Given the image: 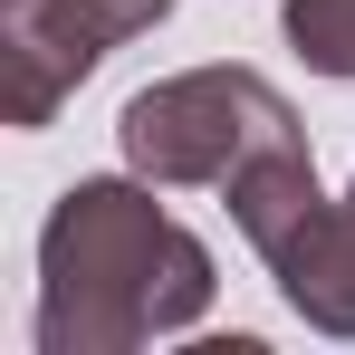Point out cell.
<instances>
[{
  "mask_svg": "<svg viewBox=\"0 0 355 355\" xmlns=\"http://www.w3.org/2000/svg\"><path fill=\"white\" fill-rule=\"evenodd\" d=\"M221 202H231L240 240H250L259 259H279V250L327 211V192H317V154H307V144H269V154H250V164L221 182Z\"/></svg>",
  "mask_w": 355,
  "mask_h": 355,
  "instance_id": "5",
  "label": "cell"
},
{
  "mask_svg": "<svg viewBox=\"0 0 355 355\" xmlns=\"http://www.w3.org/2000/svg\"><path fill=\"white\" fill-rule=\"evenodd\" d=\"M67 10H77L106 49H116V39H144V29H164V19H173V0H67Z\"/></svg>",
  "mask_w": 355,
  "mask_h": 355,
  "instance_id": "7",
  "label": "cell"
},
{
  "mask_svg": "<svg viewBox=\"0 0 355 355\" xmlns=\"http://www.w3.org/2000/svg\"><path fill=\"white\" fill-rule=\"evenodd\" d=\"M96 58H106V39L67 0H0V125L39 135L96 77Z\"/></svg>",
  "mask_w": 355,
  "mask_h": 355,
  "instance_id": "3",
  "label": "cell"
},
{
  "mask_svg": "<svg viewBox=\"0 0 355 355\" xmlns=\"http://www.w3.org/2000/svg\"><path fill=\"white\" fill-rule=\"evenodd\" d=\"M116 144L144 182L192 192V182H231L250 154L307 144V135H297V106L259 67H182V77H154V87L125 96Z\"/></svg>",
  "mask_w": 355,
  "mask_h": 355,
  "instance_id": "2",
  "label": "cell"
},
{
  "mask_svg": "<svg viewBox=\"0 0 355 355\" xmlns=\"http://www.w3.org/2000/svg\"><path fill=\"white\" fill-rule=\"evenodd\" d=\"M154 192L135 164L58 192L39 221V355H135L211 307V250Z\"/></svg>",
  "mask_w": 355,
  "mask_h": 355,
  "instance_id": "1",
  "label": "cell"
},
{
  "mask_svg": "<svg viewBox=\"0 0 355 355\" xmlns=\"http://www.w3.org/2000/svg\"><path fill=\"white\" fill-rule=\"evenodd\" d=\"M269 279L288 297V317H307L317 336H355V192L327 202V211L269 259Z\"/></svg>",
  "mask_w": 355,
  "mask_h": 355,
  "instance_id": "4",
  "label": "cell"
},
{
  "mask_svg": "<svg viewBox=\"0 0 355 355\" xmlns=\"http://www.w3.org/2000/svg\"><path fill=\"white\" fill-rule=\"evenodd\" d=\"M346 192H355V182H346Z\"/></svg>",
  "mask_w": 355,
  "mask_h": 355,
  "instance_id": "8",
  "label": "cell"
},
{
  "mask_svg": "<svg viewBox=\"0 0 355 355\" xmlns=\"http://www.w3.org/2000/svg\"><path fill=\"white\" fill-rule=\"evenodd\" d=\"M279 29L317 77H355V0H288Z\"/></svg>",
  "mask_w": 355,
  "mask_h": 355,
  "instance_id": "6",
  "label": "cell"
}]
</instances>
